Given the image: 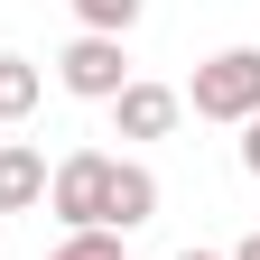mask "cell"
<instances>
[{"label":"cell","instance_id":"6da1fadb","mask_svg":"<svg viewBox=\"0 0 260 260\" xmlns=\"http://www.w3.org/2000/svg\"><path fill=\"white\" fill-rule=\"evenodd\" d=\"M177 103H195V121H260V47H223L195 65V84L177 93Z\"/></svg>","mask_w":260,"mask_h":260},{"label":"cell","instance_id":"7a4b0ae2","mask_svg":"<svg viewBox=\"0 0 260 260\" xmlns=\"http://www.w3.org/2000/svg\"><path fill=\"white\" fill-rule=\"evenodd\" d=\"M103 186H112V158L103 149H65L47 168V214L65 233H103Z\"/></svg>","mask_w":260,"mask_h":260},{"label":"cell","instance_id":"3957f363","mask_svg":"<svg viewBox=\"0 0 260 260\" xmlns=\"http://www.w3.org/2000/svg\"><path fill=\"white\" fill-rule=\"evenodd\" d=\"M56 84L75 93V103H112V93L130 84V47L121 38H75V47L56 56Z\"/></svg>","mask_w":260,"mask_h":260},{"label":"cell","instance_id":"277c9868","mask_svg":"<svg viewBox=\"0 0 260 260\" xmlns=\"http://www.w3.org/2000/svg\"><path fill=\"white\" fill-rule=\"evenodd\" d=\"M177 93L168 84H149V75H130L121 93H112V130H121V140H168V130H177Z\"/></svg>","mask_w":260,"mask_h":260},{"label":"cell","instance_id":"5b68a950","mask_svg":"<svg viewBox=\"0 0 260 260\" xmlns=\"http://www.w3.org/2000/svg\"><path fill=\"white\" fill-rule=\"evenodd\" d=\"M158 214V177L140 168V158H112V186H103V233H140V223Z\"/></svg>","mask_w":260,"mask_h":260},{"label":"cell","instance_id":"8992f818","mask_svg":"<svg viewBox=\"0 0 260 260\" xmlns=\"http://www.w3.org/2000/svg\"><path fill=\"white\" fill-rule=\"evenodd\" d=\"M47 205V158L28 140H0V214H38Z\"/></svg>","mask_w":260,"mask_h":260},{"label":"cell","instance_id":"52a82bcc","mask_svg":"<svg viewBox=\"0 0 260 260\" xmlns=\"http://www.w3.org/2000/svg\"><path fill=\"white\" fill-rule=\"evenodd\" d=\"M38 93H47V75L28 56H0V121H28L38 112Z\"/></svg>","mask_w":260,"mask_h":260},{"label":"cell","instance_id":"ba28073f","mask_svg":"<svg viewBox=\"0 0 260 260\" xmlns=\"http://www.w3.org/2000/svg\"><path fill=\"white\" fill-rule=\"evenodd\" d=\"M65 10L84 19V38H130V28H140V10H149V0H65Z\"/></svg>","mask_w":260,"mask_h":260},{"label":"cell","instance_id":"9c48e42d","mask_svg":"<svg viewBox=\"0 0 260 260\" xmlns=\"http://www.w3.org/2000/svg\"><path fill=\"white\" fill-rule=\"evenodd\" d=\"M47 260H130V251H121V233H65Z\"/></svg>","mask_w":260,"mask_h":260},{"label":"cell","instance_id":"30bf717a","mask_svg":"<svg viewBox=\"0 0 260 260\" xmlns=\"http://www.w3.org/2000/svg\"><path fill=\"white\" fill-rule=\"evenodd\" d=\"M242 168L260 177V121H242Z\"/></svg>","mask_w":260,"mask_h":260},{"label":"cell","instance_id":"8fae6325","mask_svg":"<svg viewBox=\"0 0 260 260\" xmlns=\"http://www.w3.org/2000/svg\"><path fill=\"white\" fill-rule=\"evenodd\" d=\"M223 260H260V233H251V242H233V251H223Z\"/></svg>","mask_w":260,"mask_h":260},{"label":"cell","instance_id":"7c38bea8","mask_svg":"<svg viewBox=\"0 0 260 260\" xmlns=\"http://www.w3.org/2000/svg\"><path fill=\"white\" fill-rule=\"evenodd\" d=\"M177 260H223V251H177Z\"/></svg>","mask_w":260,"mask_h":260}]
</instances>
